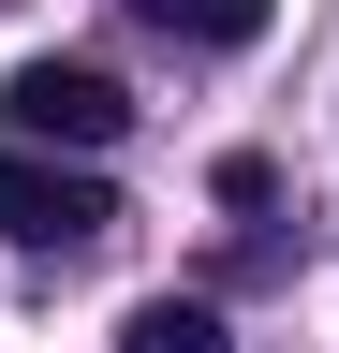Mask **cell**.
<instances>
[{
  "label": "cell",
  "mask_w": 339,
  "mask_h": 353,
  "mask_svg": "<svg viewBox=\"0 0 339 353\" xmlns=\"http://www.w3.org/2000/svg\"><path fill=\"white\" fill-rule=\"evenodd\" d=\"M0 236L15 250H89V236H118V192L89 176V148H0Z\"/></svg>",
  "instance_id": "cell-1"
},
{
  "label": "cell",
  "mask_w": 339,
  "mask_h": 353,
  "mask_svg": "<svg viewBox=\"0 0 339 353\" xmlns=\"http://www.w3.org/2000/svg\"><path fill=\"white\" fill-rule=\"evenodd\" d=\"M0 118H15V148H118L133 132V88H118L104 59H15V88H0Z\"/></svg>",
  "instance_id": "cell-2"
},
{
  "label": "cell",
  "mask_w": 339,
  "mask_h": 353,
  "mask_svg": "<svg viewBox=\"0 0 339 353\" xmlns=\"http://www.w3.org/2000/svg\"><path fill=\"white\" fill-rule=\"evenodd\" d=\"M133 15H148L162 44H266L280 0H133Z\"/></svg>",
  "instance_id": "cell-3"
},
{
  "label": "cell",
  "mask_w": 339,
  "mask_h": 353,
  "mask_svg": "<svg viewBox=\"0 0 339 353\" xmlns=\"http://www.w3.org/2000/svg\"><path fill=\"white\" fill-rule=\"evenodd\" d=\"M118 353H236V339H222V309H206V294H148L133 324H118Z\"/></svg>",
  "instance_id": "cell-4"
}]
</instances>
